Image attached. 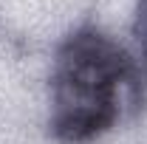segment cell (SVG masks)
Here are the masks:
<instances>
[{
    "label": "cell",
    "instance_id": "cell-1",
    "mask_svg": "<svg viewBox=\"0 0 147 144\" xmlns=\"http://www.w3.org/2000/svg\"><path fill=\"white\" fill-rule=\"evenodd\" d=\"M125 79V57L93 34L74 37L57 71V130L68 139H88L116 116V93Z\"/></svg>",
    "mask_w": 147,
    "mask_h": 144
},
{
    "label": "cell",
    "instance_id": "cell-2",
    "mask_svg": "<svg viewBox=\"0 0 147 144\" xmlns=\"http://www.w3.org/2000/svg\"><path fill=\"white\" fill-rule=\"evenodd\" d=\"M139 34L147 45V0H142V6H139Z\"/></svg>",
    "mask_w": 147,
    "mask_h": 144
}]
</instances>
